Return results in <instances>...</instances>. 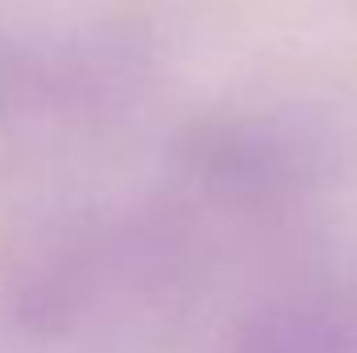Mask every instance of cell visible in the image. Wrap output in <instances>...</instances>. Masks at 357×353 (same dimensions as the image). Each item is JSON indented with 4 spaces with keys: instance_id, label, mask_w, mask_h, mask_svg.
I'll return each instance as SVG.
<instances>
[{
    "instance_id": "obj_1",
    "label": "cell",
    "mask_w": 357,
    "mask_h": 353,
    "mask_svg": "<svg viewBox=\"0 0 357 353\" xmlns=\"http://www.w3.org/2000/svg\"><path fill=\"white\" fill-rule=\"evenodd\" d=\"M220 353H357V287H307L270 299Z\"/></svg>"
},
{
    "instance_id": "obj_2",
    "label": "cell",
    "mask_w": 357,
    "mask_h": 353,
    "mask_svg": "<svg viewBox=\"0 0 357 353\" xmlns=\"http://www.w3.org/2000/svg\"><path fill=\"white\" fill-rule=\"evenodd\" d=\"M187 158L208 183L225 191H270L303 175L307 146L295 133L262 121H233L195 133Z\"/></svg>"
}]
</instances>
